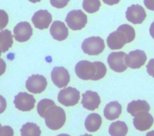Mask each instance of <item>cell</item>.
I'll use <instances>...</instances> for the list:
<instances>
[{
	"instance_id": "6da1fadb",
	"label": "cell",
	"mask_w": 154,
	"mask_h": 136,
	"mask_svg": "<svg viewBox=\"0 0 154 136\" xmlns=\"http://www.w3.org/2000/svg\"><path fill=\"white\" fill-rule=\"evenodd\" d=\"M75 72L77 76L81 79L97 81L104 76L105 67L100 61L91 63L87 60H82L76 64Z\"/></svg>"
},
{
	"instance_id": "7a4b0ae2",
	"label": "cell",
	"mask_w": 154,
	"mask_h": 136,
	"mask_svg": "<svg viewBox=\"0 0 154 136\" xmlns=\"http://www.w3.org/2000/svg\"><path fill=\"white\" fill-rule=\"evenodd\" d=\"M135 37V29L128 24H123L110 33L106 39L108 47L112 50L120 49L126 43L132 42Z\"/></svg>"
},
{
	"instance_id": "3957f363",
	"label": "cell",
	"mask_w": 154,
	"mask_h": 136,
	"mask_svg": "<svg viewBox=\"0 0 154 136\" xmlns=\"http://www.w3.org/2000/svg\"><path fill=\"white\" fill-rule=\"evenodd\" d=\"M43 118L46 126L52 130H58L62 128L66 122V113L64 110L55 104L49 106L45 111Z\"/></svg>"
},
{
	"instance_id": "277c9868",
	"label": "cell",
	"mask_w": 154,
	"mask_h": 136,
	"mask_svg": "<svg viewBox=\"0 0 154 136\" xmlns=\"http://www.w3.org/2000/svg\"><path fill=\"white\" fill-rule=\"evenodd\" d=\"M83 52L89 55H97L105 49L103 40L100 37H90L85 39L81 45Z\"/></svg>"
},
{
	"instance_id": "5b68a950",
	"label": "cell",
	"mask_w": 154,
	"mask_h": 136,
	"mask_svg": "<svg viewBox=\"0 0 154 136\" xmlns=\"http://www.w3.org/2000/svg\"><path fill=\"white\" fill-rule=\"evenodd\" d=\"M67 26L72 30H80L87 23V16L81 10H74L68 13L66 17Z\"/></svg>"
},
{
	"instance_id": "8992f818",
	"label": "cell",
	"mask_w": 154,
	"mask_h": 136,
	"mask_svg": "<svg viewBox=\"0 0 154 136\" xmlns=\"http://www.w3.org/2000/svg\"><path fill=\"white\" fill-rule=\"evenodd\" d=\"M79 99V91L72 87H68L61 90L58 94V102L66 107L75 105L78 103Z\"/></svg>"
},
{
	"instance_id": "52a82bcc",
	"label": "cell",
	"mask_w": 154,
	"mask_h": 136,
	"mask_svg": "<svg viewBox=\"0 0 154 136\" xmlns=\"http://www.w3.org/2000/svg\"><path fill=\"white\" fill-rule=\"evenodd\" d=\"M126 54L123 52H113L108 57L107 62L111 69L116 72H123L127 69L125 63Z\"/></svg>"
},
{
	"instance_id": "ba28073f",
	"label": "cell",
	"mask_w": 154,
	"mask_h": 136,
	"mask_svg": "<svg viewBox=\"0 0 154 136\" xmlns=\"http://www.w3.org/2000/svg\"><path fill=\"white\" fill-rule=\"evenodd\" d=\"M35 99L32 94L26 92H20L14 97L15 107L22 111H29L34 108Z\"/></svg>"
},
{
	"instance_id": "9c48e42d",
	"label": "cell",
	"mask_w": 154,
	"mask_h": 136,
	"mask_svg": "<svg viewBox=\"0 0 154 136\" xmlns=\"http://www.w3.org/2000/svg\"><path fill=\"white\" fill-rule=\"evenodd\" d=\"M47 84L46 79L43 75H32L26 80L25 86L29 92L38 94L45 90Z\"/></svg>"
},
{
	"instance_id": "30bf717a",
	"label": "cell",
	"mask_w": 154,
	"mask_h": 136,
	"mask_svg": "<svg viewBox=\"0 0 154 136\" xmlns=\"http://www.w3.org/2000/svg\"><path fill=\"white\" fill-rule=\"evenodd\" d=\"M147 57L145 52L140 49L131 51L125 57L126 66L131 69H139L146 61Z\"/></svg>"
},
{
	"instance_id": "8fae6325",
	"label": "cell",
	"mask_w": 154,
	"mask_h": 136,
	"mask_svg": "<svg viewBox=\"0 0 154 136\" xmlns=\"http://www.w3.org/2000/svg\"><path fill=\"white\" fill-rule=\"evenodd\" d=\"M126 18L134 24H141L146 17V13L143 7L138 4L132 5L128 7Z\"/></svg>"
},
{
	"instance_id": "7c38bea8",
	"label": "cell",
	"mask_w": 154,
	"mask_h": 136,
	"mask_svg": "<svg viewBox=\"0 0 154 136\" xmlns=\"http://www.w3.org/2000/svg\"><path fill=\"white\" fill-rule=\"evenodd\" d=\"M53 83L58 88L65 87L70 81V75L64 67H55L51 72Z\"/></svg>"
},
{
	"instance_id": "4fadbf2b",
	"label": "cell",
	"mask_w": 154,
	"mask_h": 136,
	"mask_svg": "<svg viewBox=\"0 0 154 136\" xmlns=\"http://www.w3.org/2000/svg\"><path fill=\"white\" fill-rule=\"evenodd\" d=\"M133 119L134 127L138 131H144L150 128L153 123L152 116L146 111L137 113Z\"/></svg>"
},
{
	"instance_id": "5bb4252c",
	"label": "cell",
	"mask_w": 154,
	"mask_h": 136,
	"mask_svg": "<svg viewBox=\"0 0 154 136\" xmlns=\"http://www.w3.org/2000/svg\"><path fill=\"white\" fill-rule=\"evenodd\" d=\"M14 37L16 41L24 42L28 41L32 34V28L27 22L18 23L13 29Z\"/></svg>"
},
{
	"instance_id": "9a60e30c",
	"label": "cell",
	"mask_w": 154,
	"mask_h": 136,
	"mask_svg": "<svg viewBox=\"0 0 154 136\" xmlns=\"http://www.w3.org/2000/svg\"><path fill=\"white\" fill-rule=\"evenodd\" d=\"M31 20L35 28L46 29L52 22V15L46 10H40L34 14Z\"/></svg>"
},
{
	"instance_id": "2e32d148",
	"label": "cell",
	"mask_w": 154,
	"mask_h": 136,
	"mask_svg": "<svg viewBox=\"0 0 154 136\" xmlns=\"http://www.w3.org/2000/svg\"><path fill=\"white\" fill-rule=\"evenodd\" d=\"M82 96L81 104L84 108L90 111H94L99 108L100 104V99L97 93L87 90Z\"/></svg>"
},
{
	"instance_id": "e0dca14e",
	"label": "cell",
	"mask_w": 154,
	"mask_h": 136,
	"mask_svg": "<svg viewBox=\"0 0 154 136\" xmlns=\"http://www.w3.org/2000/svg\"><path fill=\"white\" fill-rule=\"evenodd\" d=\"M50 33L55 40L63 41L67 37L69 31L64 22L56 20L54 21L51 26Z\"/></svg>"
},
{
	"instance_id": "ac0fdd59",
	"label": "cell",
	"mask_w": 154,
	"mask_h": 136,
	"mask_svg": "<svg viewBox=\"0 0 154 136\" xmlns=\"http://www.w3.org/2000/svg\"><path fill=\"white\" fill-rule=\"evenodd\" d=\"M122 113V105L117 101H112L108 104L103 110L105 117L109 120L118 119Z\"/></svg>"
},
{
	"instance_id": "d6986e66",
	"label": "cell",
	"mask_w": 154,
	"mask_h": 136,
	"mask_svg": "<svg viewBox=\"0 0 154 136\" xmlns=\"http://www.w3.org/2000/svg\"><path fill=\"white\" fill-rule=\"evenodd\" d=\"M150 109L149 104L144 100H132L128 104L127 107V111L132 116H135L137 113L146 111L149 112Z\"/></svg>"
},
{
	"instance_id": "ffe728a7",
	"label": "cell",
	"mask_w": 154,
	"mask_h": 136,
	"mask_svg": "<svg viewBox=\"0 0 154 136\" xmlns=\"http://www.w3.org/2000/svg\"><path fill=\"white\" fill-rule=\"evenodd\" d=\"M102 124V118L100 115L97 113H91L89 114L84 123L85 129L90 132L97 131Z\"/></svg>"
},
{
	"instance_id": "44dd1931",
	"label": "cell",
	"mask_w": 154,
	"mask_h": 136,
	"mask_svg": "<svg viewBox=\"0 0 154 136\" xmlns=\"http://www.w3.org/2000/svg\"><path fill=\"white\" fill-rule=\"evenodd\" d=\"M13 43V36L10 31L5 29L0 31V49L2 52L5 53Z\"/></svg>"
},
{
	"instance_id": "7402d4cb",
	"label": "cell",
	"mask_w": 154,
	"mask_h": 136,
	"mask_svg": "<svg viewBox=\"0 0 154 136\" xmlns=\"http://www.w3.org/2000/svg\"><path fill=\"white\" fill-rule=\"evenodd\" d=\"M128 128L124 122L117 121L111 124L109 133L112 136H125L128 133Z\"/></svg>"
},
{
	"instance_id": "603a6c76",
	"label": "cell",
	"mask_w": 154,
	"mask_h": 136,
	"mask_svg": "<svg viewBox=\"0 0 154 136\" xmlns=\"http://www.w3.org/2000/svg\"><path fill=\"white\" fill-rule=\"evenodd\" d=\"M20 131L22 136H39L41 134L39 126L31 122H27L23 125Z\"/></svg>"
},
{
	"instance_id": "cb8c5ba5",
	"label": "cell",
	"mask_w": 154,
	"mask_h": 136,
	"mask_svg": "<svg viewBox=\"0 0 154 136\" xmlns=\"http://www.w3.org/2000/svg\"><path fill=\"white\" fill-rule=\"evenodd\" d=\"M101 5L99 0H84L82 7L88 13H94L99 10Z\"/></svg>"
},
{
	"instance_id": "d4e9b609",
	"label": "cell",
	"mask_w": 154,
	"mask_h": 136,
	"mask_svg": "<svg viewBox=\"0 0 154 136\" xmlns=\"http://www.w3.org/2000/svg\"><path fill=\"white\" fill-rule=\"evenodd\" d=\"M55 104V102L49 99H42L37 104V113L40 115V117H43V115L45 113V111L48 109V108L53 105Z\"/></svg>"
},
{
	"instance_id": "484cf974",
	"label": "cell",
	"mask_w": 154,
	"mask_h": 136,
	"mask_svg": "<svg viewBox=\"0 0 154 136\" xmlns=\"http://www.w3.org/2000/svg\"><path fill=\"white\" fill-rule=\"evenodd\" d=\"M8 22V16L3 10H0V30L3 29Z\"/></svg>"
},
{
	"instance_id": "4316f807",
	"label": "cell",
	"mask_w": 154,
	"mask_h": 136,
	"mask_svg": "<svg viewBox=\"0 0 154 136\" xmlns=\"http://www.w3.org/2000/svg\"><path fill=\"white\" fill-rule=\"evenodd\" d=\"M70 0H50L51 4L57 8H62L66 7Z\"/></svg>"
},
{
	"instance_id": "83f0119b",
	"label": "cell",
	"mask_w": 154,
	"mask_h": 136,
	"mask_svg": "<svg viewBox=\"0 0 154 136\" xmlns=\"http://www.w3.org/2000/svg\"><path fill=\"white\" fill-rule=\"evenodd\" d=\"M13 129L8 126H0V136H13Z\"/></svg>"
},
{
	"instance_id": "f1b7e54d",
	"label": "cell",
	"mask_w": 154,
	"mask_h": 136,
	"mask_svg": "<svg viewBox=\"0 0 154 136\" xmlns=\"http://www.w3.org/2000/svg\"><path fill=\"white\" fill-rule=\"evenodd\" d=\"M146 69L147 73L152 77L154 78V58L150 60L146 66Z\"/></svg>"
},
{
	"instance_id": "f546056e",
	"label": "cell",
	"mask_w": 154,
	"mask_h": 136,
	"mask_svg": "<svg viewBox=\"0 0 154 136\" xmlns=\"http://www.w3.org/2000/svg\"><path fill=\"white\" fill-rule=\"evenodd\" d=\"M7 102L5 98L0 95V114L2 113L6 109Z\"/></svg>"
},
{
	"instance_id": "4dcf8cb0",
	"label": "cell",
	"mask_w": 154,
	"mask_h": 136,
	"mask_svg": "<svg viewBox=\"0 0 154 136\" xmlns=\"http://www.w3.org/2000/svg\"><path fill=\"white\" fill-rule=\"evenodd\" d=\"M144 4L147 9L154 11V0H144Z\"/></svg>"
},
{
	"instance_id": "1f68e13d",
	"label": "cell",
	"mask_w": 154,
	"mask_h": 136,
	"mask_svg": "<svg viewBox=\"0 0 154 136\" xmlns=\"http://www.w3.org/2000/svg\"><path fill=\"white\" fill-rule=\"evenodd\" d=\"M6 69V63L4 60L0 58V76L4 73Z\"/></svg>"
},
{
	"instance_id": "d6a6232c",
	"label": "cell",
	"mask_w": 154,
	"mask_h": 136,
	"mask_svg": "<svg viewBox=\"0 0 154 136\" xmlns=\"http://www.w3.org/2000/svg\"><path fill=\"white\" fill-rule=\"evenodd\" d=\"M103 2L109 5H112L114 4H118L120 0H102Z\"/></svg>"
},
{
	"instance_id": "836d02e7",
	"label": "cell",
	"mask_w": 154,
	"mask_h": 136,
	"mask_svg": "<svg viewBox=\"0 0 154 136\" xmlns=\"http://www.w3.org/2000/svg\"><path fill=\"white\" fill-rule=\"evenodd\" d=\"M149 32H150V36L154 39V21L150 25V26L149 28Z\"/></svg>"
},
{
	"instance_id": "e575fe53",
	"label": "cell",
	"mask_w": 154,
	"mask_h": 136,
	"mask_svg": "<svg viewBox=\"0 0 154 136\" xmlns=\"http://www.w3.org/2000/svg\"><path fill=\"white\" fill-rule=\"evenodd\" d=\"M28 1L32 2V3H35V2H40L41 0H28Z\"/></svg>"
},
{
	"instance_id": "d590c367",
	"label": "cell",
	"mask_w": 154,
	"mask_h": 136,
	"mask_svg": "<svg viewBox=\"0 0 154 136\" xmlns=\"http://www.w3.org/2000/svg\"><path fill=\"white\" fill-rule=\"evenodd\" d=\"M1 53H2V51H1V50L0 49V57H1Z\"/></svg>"
},
{
	"instance_id": "8d00e7d4",
	"label": "cell",
	"mask_w": 154,
	"mask_h": 136,
	"mask_svg": "<svg viewBox=\"0 0 154 136\" xmlns=\"http://www.w3.org/2000/svg\"><path fill=\"white\" fill-rule=\"evenodd\" d=\"M1 126V124H0V126Z\"/></svg>"
}]
</instances>
